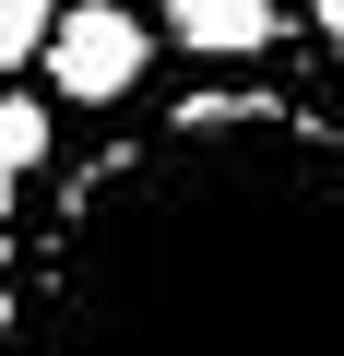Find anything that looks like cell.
<instances>
[{
  "label": "cell",
  "instance_id": "obj_1",
  "mask_svg": "<svg viewBox=\"0 0 344 356\" xmlns=\"http://www.w3.org/2000/svg\"><path fill=\"white\" fill-rule=\"evenodd\" d=\"M142 60H154V36L119 13V0H83V13H60V24H48V83H60L72 107L131 95V83H142Z\"/></svg>",
  "mask_w": 344,
  "mask_h": 356
},
{
  "label": "cell",
  "instance_id": "obj_2",
  "mask_svg": "<svg viewBox=\"0 0 344 356\" xmlns=\"http://www.w3.org/2000/svg\"><path fill=\"white\" fill-rule=\"evenodd\" d=\"M166 36L202 60H249V48H273V0H166Z\"/></svg>",
  "mask_w": 344,
  "mask_h": 356
},
{
  "label": "cell",
  "instance_id": "obj_3",
  "mask_svg": "<svg viewBox=\"0 0 344 356\" xmlns=\"http://www.w3.org/2000/svg\"><path fill=\"white\" fill-rule=\"evenodd\" d=\"M48 24H60V0H0V72H24L48 48Z\"/></svg>",
  "mask_w": 344,
  "mask_h": 356
},
{
  "label": "cell",
  "instance_id": "obj_4",
  "mask_svg": "<svg viewBox=\"0 0 344 356\" xmlns=\"http://www.w3.org/2000/svg\"><path fill=\"white\" fill-rule=\"evenodd\" d=\"M48 154V107L36 95H0V166H36Z\"/></svg>",
  "mask_w": 344,
  "mask_h": 356
},
{
  "label": "cell",
  "instance_id": "obj_5",
  "mask_svg": "<svg viewBox=\"0 0 344 356\" xmlns=\"http://www.w3.org/2000/svg\"><path fill=\"white\" fill-rule=\"evenodd\" d=\"M320 36H332V48H344V0H320Z\"/></svg>",
  "mask_w": 344,
  "mask_h": 356
},
{
  "label": "cell",
  "instance_id": "obj_6",
  "mask_svg": "<svg viewBox=\"0 0 344 356\" xmlns=\"http://www.w3.org/2000/svg\"><path fill=\"white\" fill-rule=\"evenodd\" d=\"M0 226H13V166H0Z\"/></svg>",
  "mask_w": 344,
  "mask_h": 356
},
{
  "label": "cell",
  "instance_id": "obj_7",
  "mask_svg": "<svg viewBox=\"0 0 344 356\" xmlns=\"http://www.w3.org/2000/svg\"><path fill=\"white\" fill-rule=\"evenodd\" d=\"M0 344H13V297H0Z\"/></svg>",
  "mask_w": 344,
  "mask_h": 356
}]
</instances>
